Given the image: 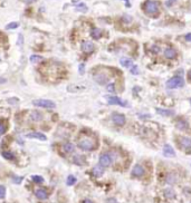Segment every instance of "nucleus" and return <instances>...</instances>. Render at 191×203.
Wrapping results in <instances>:
<instances>
[{"label":"nucleus","mask_w":191,"mask_h":203,"mask_svg":"<svg viewBox=\"0 0 191 203\" xmlns=\"http://www.w3.org/2000/svg\"><path fill=\"white\" fill-rule=\"evenodd\" d=\"M78 148L83 151H93L96 148V141L89 136H83L78 139Z\"/></svg>","instance_id":"1"},{"label":"nucleus","mask_w":191,"mask_h":203,"mask_svg":"<svg viewBox=\"0 0 191 203\" xmlns=\"http://www.w3.org/2000/svg\"><path fill=\"white\" fill-rule=\"evenodd\" d=\"M159 2L158 1H154V0H148L144 2V6H143V9H144L145 14L148 15H153L158 14L159 12Z\"/></svg>","instance_id":"2"},{"label":"nucleus","mask_w":191,"mask_h":203,"mask_svg":"<svg viewBox=\"0 0 191 203\" xmlns=\"http://www.w3.org/2000/svg\"><path fill=\"white\" fill-rule=\"evenodd\" d=\"M183 85H184V80L182 77L180 76H174L172 78H170L167 82V87L169 89H177V88H181L183 87Z\"/></svg>","instance_id":"3"},{"label":"nucleus","mask_w":191,"mask_h":203,"mask_svg":"<svg viewBox=\"0 0 191 203\" xmlns=\"http://www.w3.org/2000/svg\"><path fill=\"white\" fill-rule=\"evenodd\" d=\"M33 104L35 106L44 107V108H55L56 107V104L49 99H36L33 102Z\"/></svg>","instance_id":"4"},{"label":"nucleus","mask_w":191,"mask_h":203,"mask_svg":"<svg viewBox=\"0 0 191 203\" xmlns=\"http://www.w3.org/2000/svg\"><path fill=\"white\" fill-rule=\"evenodd\" d=\"M113 158L112 155L108 153H103L102 155L100 156V165H102L103 167H107L112 164Z\"/></svg>","instance_id":"5"},{"label":"nucleus","mask_w":191,"mask_h":203,"mask_svg":"<svg viewBox=\"0 0 191 203\" xmlns=\"http://www.w3.org/2000/svg\"><path fill=\"white\" fill-rule=\"evenodd\" d=\"M108 79H110V76L105 73H102V72L94 75V80L100 85H105L108 82Z\"/></svg>","instance_id":"6"},{"label":"nucleus","mask_w":191,"mask_h":203,"mask_svg":"<svg viewBox=\"0 0 191 203\" xmlns=\"http://www.w3.org/2000/svg\"><path fill=\"white\" fill-rule=\"evenodd\" d=\"M112 120H113V123L116 125V126H123L126 122L125 116L123 115V114H120V113H114L112 115Z\"/></svg>","instance_id":"7"},{"label":"nucleus","mask_w":191,"mask_h":203,"mask_svg":"<svg viewBox=\"0 0 191 203\" xmlns=\"http://www.w3.org/2000/svg\"><path fill=\"white\" fill-rule=\"evenodd\" d=\"M178 144L179 146L183 150H190L191 148V139L188 137H183V136H179L178 139Z\"/></svg>","instance_id":"8"},{"label":"nucleus","mask_w":191,"mask_h":203,"mask_svg":"<svg viewBox=\"0 0 191 203\" xmlns=\"http://www.w3.org/2000/svg\"><path fill=\"white\" fill-rule=\"evenodd\" d=\"M144 174H145L144 167L142 165H140V164H136L133 167V170H132V176H134V177H142Z\"/></svg>","instance_id":"9"},{"label":"nucleus","mask_w":191,"mask_h":203,"mask_svg":"<svg viewBox=\"0 0 191 203\" xmlns=\"http://www.w3.org/2000/svg\"><path fill=\"white\" fill-rule=\"evenodd\" d=\"M94 44L92 42H89V40H85V42H82V50L86 53V54H91L94 51Z\"/></svg>","instance_id":"10"},{"label":"nucleus","mask_w":191,"mask_h":203,"mask_svg":"<svg viewBox=\"0 0 191 203\" xmlns=\"http://www.w3.org/2000/svg\"><path fill=\"white\" fill-rule=\"evenodd\" d=\"M107 101H108V104H111V105H119V106H126L127 105L125 102L122 101L121 98H119L116 96H110L107 98Z\"/></svg>","instance_id":"11"},{"label":"nucleus","mask_w":191,"mask_h":203,"mask_svg":"<svg viewBox=\"0 0 191 203\" xmlns=\"http://www.w3.org/2000/svg\"><path fill=\"white\" fill-rule=\"evenodd\" d=\"M176 127L180 131H187L189 129V124L184 118H179V120L176 122Z\"/></svg>","instance_id":"12"},{"label":"nucleus","mask_w":191,"mask_h":203,"mask_svg":"<svg viewBox=\"0 0 191 203\" xmlns=\"http://www.w3.org/2000/svg\"><path fill=\"white\" fill-rule=\"evenodd\" d=\"M163 154H164V156H167V157H173L176 155L174 150H173L172 146L169 145V144H165V145H164V148H163Z\"/></svg>","instance_id":"13"},{"label":"nucleus","mask_w":191,"mask_h":203,"mask_svg":"<svg viewBox=\"0 0 191 203\" xmlns=\"http://www.w3.org/2000/svg\"><path fill=\"white\" fill-rule=\"evenodd\" d=\"M26 137H28V139H40V141H46L47 137L42 133H38V132H34V133H28L26 135Z\"/></svg>","instance_id":"14"},{"label":"nucleus","mask_w":191,"mask_h":203,"mask_svg":"<svg viewBox=\"0 0 191 203\" xmlns=\"http://www.w3.org/2000/svg\"><path fill=\"white\" fill-rule=\"evenodd\" d=\"M164 56H165V58H168V59H173V58L177 57V51L174 50L173 48L168 47V48L164 50Z\"/></svg>","instance_id":"15"},{"label":"nucleus","mask_w":191,"mask_h":203,"mask_svg":"<svg viewBox=\"0 0 191 203\" xmlns=\"http://www.w3.org/2000/svg\"><path fill=\"white\" fill-rule=\"evenodd\" d=\"M92 173H93L94 176H96V177H100V176L103 175V173H104V167L102 165H96L93 167V170H92Z\"/></svg>","instance_id":"16"},{"label":"nucleus","mask_w":191,"mask_h":203,"mask_svg":"<svg viewBox=\"0 0 191 203\" xmlns=\"http://www.w3.org/2000/svg\"><path fill=\"white\" fill-rule=\"evenodd\" d=\"M35 195H36V196H37L39 200H46V199L48 198V194H47V192L44 189H38V190H36V192H35Z\"/></svg>","instance_id":"17"},{"label":"nucleus","mask_w":191,"mask_h":203,"mask_svg":"<svg viewBox=\"0 0 191 203\" xmlns=\"http://www.w3.org/2000/svg\"><path fill=\"white\" fill-rule=\"evenodd\" d=\"M91 36L93 39H100V38L102 37V30L100 29V28H93L92 29V31H91Z\"/></svg>","instance_id":"18"},{"label":"nucleus","mask_w":191,"mask_h":203,"mask_svg":"<svg viewBox=\"0 0 191 203\" xmlns=\"http://www.w3.org/2000/svg\"><path fill=\"white\" fill-rule=\"evenodd\" d=\"M120 64H121L123 67L130 68V67H132V66H133V61H132V59H130V58L123 57V58H121V60H120Z\"/></svg>","instance_id":"19"},{"label":"nucleus","mask_w":191,"mask_h":203,"mask_svg":"<svg viewBox=\"0 0 191 203\" xmlns=\"http://www.w3.org/2000/svg\"><path fill=\"white\" fill-rule=\"evenodd\" d=\"M177 175L174 174V173H169L168 175H167V179H165V181H167V183L168 184H174L176 182H177Z\"/></svg>","instance_id":"20"},{"label":"nucleus","mask_w":191,"mask_h":203,"mask_svg":"<svg viewBox=\"0 0 191 203\" xmlns=\"http://www.w3.org/2000/svg\"><path fill=\"white\" fill-rule=\"evenodd\" d=\"M30 118H31L33 120H36V122L42 120V114L38 111H34V112H31V114H30Z\"/></svg>","instance_id":"21"},{"label":"nucleus","mask_w":191,"mask_h":203,"mask_svg":"<svg viewBox=\"0 0 191 203\" xmlns=\"http://www.w3.org/2000/svg\"><path fill=\"white\" fill-rule=\"evenodd\" d=\"M64 151H65L66 153H68V154H70V153H73L75 151V146H74V144H72V143H65L64 144Z\"/></svg>","instance_id":"22"},{"label":"nucleus","mask_w":191,"mask_h":203,"mask_svg":"<svg viewBox=\"0 0 191 203\" xmlns=\"http://www.w3.org/2000/svg\"><path fill=\"white\" fill-rule=\"evenodd\" d=\"M157 113L162 116H172L173 112L170 110H162V108H157Z\"/></svg>","instance_id":"23"},{"label":"nucleus","mask_w":191,"mask_h":203,"mask_svg":"<svg viewBox=\"0 0 191 203\" xmlns=\"http://www.w3.org/2000/svg\"><path fill=\"white\" fill-rule=\"evenodd\" d=\"M73 161H74V163L75 164H77V165H83L84 158L80 156V155H75L74 158H73Z\"/></svg>","instance_id":"24"},{"label":"nucleus","mask_w":191,"mask_h":203,"mask_svg":"<svg viewBox=\"0 0 191 203\" xmlns=\"http://www.w3.org/2000/svg\"><path fill=\"white\" fill-rule=\"evenodd\" d=\"M76 10H77V11H80V12H85V11H87V7H86L85 4L80 2L78 5H76Z\"/></svg>","instance_id":"25"},{"label":"nucleus","mask_w":191,"mask_h":203,"mask_svg":"<svg viewBox=\"0 0 191 203\" xmlns=\"http://www.w3.org/2000/svg\"><path fill=\"white\" fill-rule=\"evenodd\" d=\"M164 195H165L167 198H169V199H172V198H174V196H176V193H174V192H173L171 189H167L165 191H164Z\"/></svg>","instance_id":"26"},{"label":"nucleus","mask_w":191,"mask_h":203,"mask_svg":"<svg viewBox=\"0 0 191 203\" xmlns=\"http://www.w3.org/2000/svg\"><path fill=\"white\" fill-rule=\"evenodd\" d=\"M2 156L5 157V158H7V160H10V161L15 160L14 154H12L11 152H2Z\"/></svg>","instance_id":"27"},{"label":"nucleus","mask_w":191,"mask_h":203,"mask_svg":"<svg viewBox=\"0 0 191 203\" xmlns=\"http://www.w3.org/2000/svg\"><path fill=\"white\" fill-rule=\"evenodd\" d=\"M42 59V57H40V56H38V55H33L31 57H30V61H31L33 64H37V63H39Z\"/></svg>","instance_id":"28"},{"label":"nucleus","mask_w":191,"mask_h":203,"mask_svg":"<svg viewBox=\"0 0 191 203\" xmlns=\"http://www.w3.org/2000/svg\"><path fill=\"white\" fill-rule=\"evenodd\" d=\"M76 183V177L74 175H70L67 177V185H73Z\"/></svg>","instance_id":"29"},{"label":"nucleus","mask_w":191,"mask_h":203,"mask_svg":"<svg viewBox=\"0 0 191 203\" xmlns=\"http://www.w3.org/2000/svg\"><path fill=\"white\" fill-rule=\"evenodd\" d=\"M33 181L35 183H42L44 182V177L42 176H39V175H33Z\"/></svg>","instance_id":"30"},{"label":"nucleus","mask_w":191,"mask_h":203,"mask_svg":"<svg viewBox=\"0 0 191 203\" xmlns=\"http://www.w3.org/2000/svg\"><path fill=\"white\" fill-rule=\"evenodd\" d=\"M6 131H7V125L2 122H0V135H4L6 133Z\"/></svg>","instance_id":"31"},{"label":"nucleus","mask_w":191,"mask_h":203,"mask_svg":"<svg viewBox=\"0 0 191 203\" xmlns=\"http://www.w3.org/2000/svg\"><path fill=\"white\" fill-rule=\"evenodd\" d=\"M106 89H107V92H110V93H115V84L114 83L108 84L106 86Z\"/></svg>","instance_id":"32"},{"label":"nucleus","mask_w":191,"mask_h":203,"mask_svg":"<svg viewBox=\"0 0 191 203\" xmlns=\"http://www.w3.org/2000/svg\"><path fill=\"white\" fill-rule=\"evenodd\" d=\"M6 196V188L4 185H0V199H5Z\"/></svg>","instance_id":"33"},{"label":"nucleus","mask_w":191,"mask_h":203,"mask_svg":"<svg viewBox=\"0 0 191 203\" xmlns=\"http://www.w3.org/2000/svg\"><path fill=\"white\" fill-rule=\"evenodd\" d=\"M19 27V23H10L9 25H7V29H16V28Z\"/></svg>","instance_id":"34"},{"label":"nucleus","mask_w":191,"mask_h":203,"mask_svg":"<svg viewBox=\"0 0 191 203\" xmlns=\"http://www.w3.org/2000/svg\"><path fill=\"white\" fill-rule=\"evenodd\" d=\"M151 50H152V53H154V54H158V53H160V47L154 45V46H152Z\"/></svg>","instance_id":"35"},{"label":"nucleus","mask_w":191,"mask_h":203,"mask_svg":"<svg viewBox=\"0 0 191 203\" xmlns=\"http://www.w3.org/2000/svg\"><path fill=\"white\" fill-rule=\"evenodd\" d=\"M131 73L133 75H136L139 73V69H138V66H132V68H131Z\"/></svg>","instance_id":"36"},{"label":"nucleus","mask_w":191,"mask_h":203,"mask_svg":"<svg viewBox=\"0 0 191 203\" xmlns=\"http://www.w3.org/2000/svg\"><path fill=\"white\" fill-rule=\"evenodd\" d=\"M78 70H79V73H80L82 75L84 74V72H85V65L84 64H80V65H79Z\"/></svg>","instance_id":"37"},{"label":"nucleus","mask_w":191,"mask_h":203,"mask_svg":"<svg viewBox=\"0 0 191 203\" xmlns=\"http://www.w3.org/2000/svg\"><path fill=\"white\" fill-rule=\"evenodd\" d=\"M21 180H23V177H21V176H19V177H15L14 182H15V183H20V182H21Z\"/></svg>","instance_id":"38"},{"label":"nucleus","mask_w":191,"mask_h":203,"mask_svg":"<svg viewBox=\"0 0 191 203\" xmlns=\"http://www.w3.org/2000/svg\"><path fill=\"white\" fill-rule=\"evenodd\" d=\"M18 45H19V46H21V45H23V35H21V34L19 35V42H18Z\"/></svg>","instance_id":"39"},{"label":"nucleus","mask_w":191,"mask_h":203,"mask_svg":"<svg viewBox=\"0 0 191 203\" xmlns=\"http://www.w3.org/2000/svg\"><path fill=\"white\" fill-rule=\"evenodd\" d=\"M186 40H188V42H191V34H187V35H186Z\"/></svg>","instance_id":"40"},{"label":"nucleus","mask_w":191,"mask_h":203,"mask_svg":"<svg viewBox=\"0 0 191 203\" xmlns=\"http://www.w3.org/2000/svg\"><path fill=\"white\" fill-rule=\"evenodd\" d=\"M107 203H117V202L115 199H108V200H107Z\"/></svg>","instance_id":"41"},{"label":"nucleus","mask_w":191,"mask_h":203,"mask_svg":"<svg viewBox=\"0 0 191 203\" xmlns=\"http://www.w3.org/2000/svg\"><path fill=\"white\" fill-rule=\"evenodd\" d=\"M25 4H33L35 0H23Z\"/></svg>","instance_id":"42"},{"label":"nucleus","mask_w":191,"mask_h":203,"mask_svg":"<svg viewBox=\"0 0 191 203\" xmlns=\"http://www.w3.org/2000/svg\"><path fill=\"white\" fill-rule=\"evenodd\" d=\"M83 203H93V201L89 200V199H85L84 201H83Z\"/></svg>","instance_id":"43"},{"label":"nucleus","mask_w":191,"mask_h":203,"mask_svg":"<svg viewBox=\"0 0 191 203\" xmlns=\"http://www.w3.org/2000/svg\"><path fill=\"white\" fill-rule=\"evenodd\" d=\"M189 79H190V80H191V70H190V72H189Z\"/></svg>","instance_id":"44"},{"label":"nucleus","mask_w":191,"mask_h":203,"mask_svg":"<svg viewBox=\"0 0 191 203\" xmlns=\"http://www.w3.org/2000/svg\"><path fill=\"white\" fill-rule=\"evenodd\" d=\"M190 104H191V99H190Z\"/></svg>","instance_id":"45"}]
</instances>
